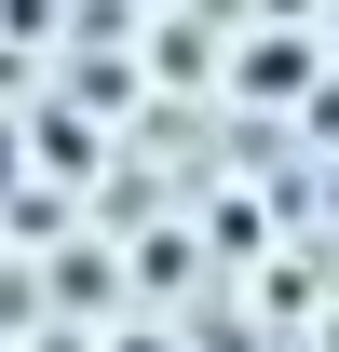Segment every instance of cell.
I'll use <instances>...</instances> for the list:
<instances>
[{
    "label": "cell",
    "mask_w": 339,
    "mask_h": 352,
    "mask_svg": "<svg viewBox=\"0 0 339 352\" xmlns=\"http://www.w3.org/2000/svg\"><path fill=\"white\" fill-rule=\"evenodd\" d=\"M0 190H14V122H0Z\"/></svg>",
    "instance_id": "1"
},
{
    "label": "cell",
    "mask_w": 339,
    "mask_h": 352,
    "mask_svg": "<svg viewBox=\"0 0 339 352\" xmlns=\"http://www.w3.org/2000/svg\"><path fill=\"white\" fill-rule=\"evenodd\" d=\"M123 352H176V339H150V325H136V339H123Z\"/></svg>",
    "instance_id": "2"
}]
</instances>
